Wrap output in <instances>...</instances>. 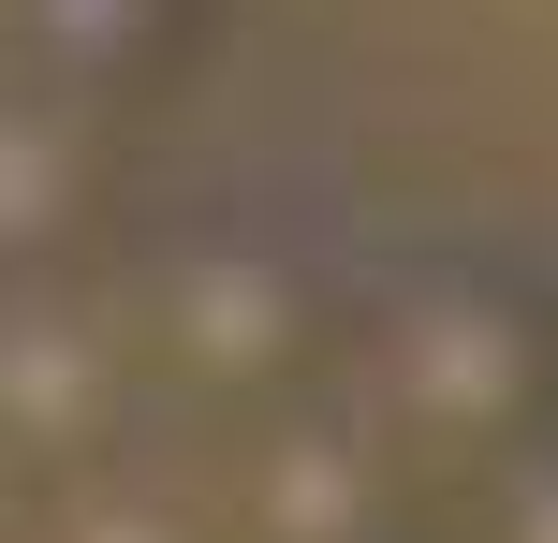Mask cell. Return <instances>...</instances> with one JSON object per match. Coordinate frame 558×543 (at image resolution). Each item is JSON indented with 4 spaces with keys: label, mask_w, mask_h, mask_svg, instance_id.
<instances>
[{
    "label": "cell",
    "mask_w": 558,
    "mask_h": 543,
    "mask_svg": "<svg viewBox=\"0 0 558 543\" xmlns=\"http://www.w3.org/2000/svg\"><path fill=\"white\" fill-rule=\"evenodd\" d=\"M353 382L338 397L397 441L412 470H456L485 485L500 456H530L558 427V294L530 264H485V250H426L338 323Z\"/></svg>",
    "instance_id": "obj_1"
},
{
    "label": "cell",
    "mask_w": 558,
    "mask_h": 543,
    "mask_svg": "<svg viewBox=\"0 0 558 543\" xmlns=\"http://www.w3.org/2000/svg\"><path fill=\"white\" fill-rule=\"evenodd\" d=\"M133 353H147L162 397L265 427V411H294V397L338 382V294L308 280L294 250H265V235H192V250L147 264Z\"/></svg>",
    "instance_id": "obj_2"
},
{
    "label": "cell",
    "mask_w": 558,
    "mask_h": 543,
    "mask_svg": "<svg viewBox=\"0 0 558 543\" xmlns=\"http://www.w3.org/2000/svg\"><path fill=\"white\" fill-rule=\"evenodd\" d=\"M133 411H147V353H133V309L104 280L0 294V470H29L59 499V485L133 456Z\"/></svg>",
    "instance_id": "obj_3"
},
{
    "label": "cell",
    "mask_w": 558,
    "mask_h": 543,
    "mask_svg": "<svg viewBox=\"0 0 558 543\" xmlns=\"http://www.w3.org/2000/svg\"><path fill=\"white\" fill-rule=\"evenodd\" d=\"M206 515H221V543H426V470L324 382L235 441V485Z\"/></svg>",
    "instance_id": "obj_4"
},
{
    "label": "cell",
    "mask_w": 558,
    "mask_h": 543,
    "mask_svg": "<svg viewBox=\"0 0 558 543\" xmlns=\"http://www.w3.org/2000/svg\"><path fill=\"white\" fill-rule=\"evenodd\" d=\"M206 0H0V88H29V103H74V118H133L177 88V59H192Z\"/></svg>",
    "instance_id": "obj_5"
},
{
    "label": "cell",
    "mask_w": 558,
    "mask_h": 543,
    "mask_svg": "<svg viewBox=\"0 0 558 543\" xmlns=\"http://www.w3.org/2000/svg\"><path fill=\"white\" fill-rule=\"evenodd\" d=\"M118 221V133L74 103H29L0 88V294L15 280H88Z\"/></svg>",
    "instance_id": "obj_6"
},
{
    "label": "cell",
    "mask_w": 558,
    "mask_h": 543,
    "mask_svg": "<svg viewBox=\"0 0 558 543\" xmlns=\"http://www.w3.org/2000/svg\"><path fill=\"white\" fill-rule=\"evenodd\" d=\"M29 543H221V515H206L192 485H162V470H88V485H59L45 515H29Z\"/></svg>",
    "instance_id": "obj_7"
},
{
    "label": "cell",
    "mask_w": 558,
    "mask_h": 543,
    "mask_svg": "<svg viewBox=\"0 0 558 543\" xmlns=\"http://www.w3.org/2000/svg\"><path fill=\"white\" fill-rule=\"evenodd\" d=\"M471 543H558V427L471 485Z\"/></svg>",
    "instance_id": "obj_8"
}]
</instances>
